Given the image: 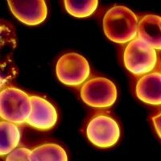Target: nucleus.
<instances>
[{
	"mask_svg": "<svg viewBox=\"0 0 161 161\" xmlns=\"http://www.w3.org/2000/svg\"><path fill=\"white\" fill-rule=\"evenodd\" d=\"M137 15L125 6H114L106 11L103 25L105 35L112 42L126 44L137 36Z\"/></svg>",
	"mask_w": 161,
	"mask_h": 161,
	"instance_id": "f257e3e1",
	"label": "nucleus"
},
{
	"mask_svg": "<svg viewBox=\"0 0 161 161\" xmlns=\"http://www.w3.org/2000/svg\"><path fill=\"white\" fill-rule=\"evenodd\" d=\"M31 111V96L20 89L9 86L0 92V117L17 125L28 120Z\"/></svg>",
	"mask_w": 161,
	"mask_h": 161,
	"instance_id": "f03ea898",
	"label": "nucleus"
},
{
	"mask_svg": "<svg viewBox=\"0 0 161 161\" xmlns=\"http://www.w3.org/2000/svg\"><path fill=\"white\" fill-rule=\"evenodd\" d=\"M123 63L126 69L135 76H143L155 69L157 64V53L138 38L126 45L123 53Z\"/></svg>",
	"mask_w": 161,
	"mask_h": 161,
	"instance_id": "7ed1b4c3",
	"label": "nucleus"
},
{
	"mask_svg": "<svg viewBox=\"0 0 161 161\" xmlns=\"http://www.w3.org/2000/svg\"><path fill=\"white\" fill-rule=\"evenodd\" d=\"M80 98L93 108H108L115 103L118 90L110 79L96 77L87 80L80 90Z\"/></svg>",
	"mask_w": 161,
	"mask_h": 161,
	"instance_id": "20e7f679",
	"label": "nucleus"
},
{
	"mask_svg": "<svg viewBox=\"0 0 161 161\" xmlns=\"http://www.w3.org/2000/svg\"><path fill=\"white\" fill-rule=\"evenodd\" d=\"M90 74V64L79 53H65L58 59L56 64L57 79L65 86H80L87 80Z\"/></svg>",
	"mask_w": 161,
	"mask_h": 161,
	"instance_id": "39448f33",
	"label": "nucleus"
},
{
	"mask_svg": "<svg viewBox=\"0 0 161 161\" xmlns=\"http://www.w3.org/2000/svg\"><path fill=\"white\" fill-rule=\"evenodd\" d=\"M121 135L119 123L112 117L104 114L93 117L86 126V136L90 143L100 148L114 146Z\"/></svg>",
	"mask_w": 161,
	"mask_h": 161,
	"instance_id": "423d86ee",
	"label": "nucleus"
},
{
	"mask_svg": "<svg viewBox=\"0 0 161 161\" xmlns=\"http://www.w3.org/2000/svg\"><path fill=\"white\" fill-rule=\"evenodd\" d=\"M8 3L14 16L27 25L40 24L48 15L44 0H8Z\"/></svg>",
	"mask_w": 161,
	"mask_h": 161,
	"instance_id": "0eeeda50",
	"label": "nucleus"
},
{
	"mask_svg": "<svg viewBox=\"0 0 161 161\" xmlns=\"http://www.w3.org/2000/svg\"><path fill=\"white\" fill-rule=\"evenodd\" d=\"M31 111L26 123L38 130H49L58 120L57 109L48 100L39 96H31Z\"/></svg>",
	"mask_w": 161,
	"mask_h": 161,
	"instance_id": "6e6552de",
	"label": "nucleus"
},
{
	"mask_svg": "<svg viewBox=\"0 0 161 161\" xmlns=\"http://www.w3.org/2000/svg\"><path fill=\"white\" fill-rule=\"evenodd\" d=\"M160 85V73L154 72L145 74L136 84V96L146 104L159 106L161 103Z\"/></svg>",
	"mask_w": 161,
	"mask_h": 161,
	"instance_id": "1a4fd4ad",
	"label": "nucleus"
},
{
	"mask_svg": "<svg viewBox=\"0 0 161 161\" xmlns=\"http://www.w3.org/2000/svg\"><path fill=\"white\" fill-rule=\"evenodd\" d=\"M161 18L156 15H147L138 23V39L156 50L161 48Z\"/></svg>",
	"mask_w": 161,
	"mask_h": 161,
	"instance_id": "9d476101",
	"label": "nucleus"
},
{
	"mask_svg": "<svg viewBox=\"0 0 161 161\" xmlns=\"http://www.w3.org/2000/svg\"><path fill=\"white\" fill-rule=\"evenodd\" d=\"M20 130L15 123L8 121L0 122V155L1 157L8 156L19 143Z\"/></svg>",
	"mask_w": 161,
	"mask_h": 161,
	"instance_id": "9b49d317",
	"label": "nucleus"
},
{
	"mask_svg": "<svg viewBox=\"0 0 161 161\" xmlns=\"http://www.w3.org/2000/svg\"><path fill=\"white\" fill-rule=\"evenodd\" d=\"M29 161H68V155L57 143H44L31 150Z\"/></svg>",
	"mask_w": 161,
	"mask_h": 161,
	"instance_id": "f8f14e48",
	"label": "nucleus"
},
{
	"mask_svg": "<svg viewBox=\"0 0 161 161\" xmlns=\"http://www.w3.org/2000/svg\"><path fill=\"white\" fill-rule=\"evenodd\" d=\"M64 8L70 15L76 18H87L92 15L98 6L97 0H64Z\"/></svg>",
	"mask_w": 161,
	"mask_h": 161,
	"instance_id": "ddd939ff",
	"label": "nucleus"
},
{
	"mask_svg": "<svg viewBox=\"0 0 161 161\" xmlns=\"http://www.w3.org/2000/svg\"><path fill=\"white\" fill-rule=\"evenodd\" d=\"M31 151L26 147H16L10 152L7 157V161H29Z\"/></svg>",
	"mask_w": 161,
	"mask_h": 161,
	"instance_id": "4468645a",
	"label": "nucleus"
},
{
	"mask_svg": "<svg viewBox=\"0 0 161 161\" xmlns=\"http://www.w3.org/2000/svg\"><path fill=\"white\" fill-rule=\"evenodd\" d=\"M160 116L161 114H156V116H154V117L152 118V120L153 122L154 126H155V129L156 130V133L158 134V136L159 138L161 137L160 135Z\"/></svg>",
	"mask_w": 161,
	"mask_h": 161,
	"instance_id": "2eb2a0df",
	"label": "nucleus"
}]
</instances>
